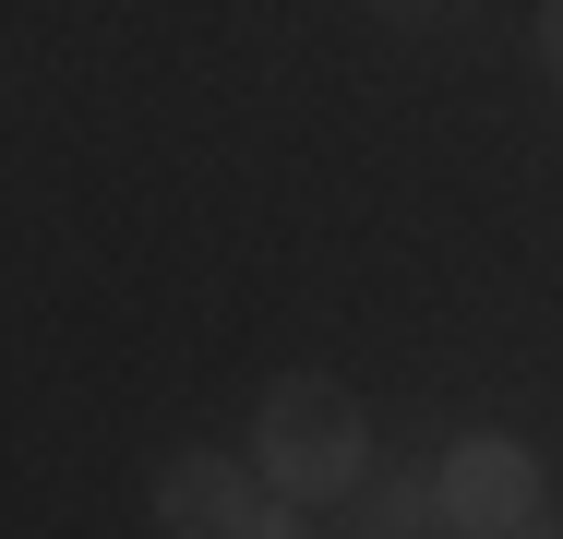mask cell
Segmentation results:
<instances>
[{"label":"cell","mask_w":563,"mask_h":539,"mask_svg":"<svg viewBox=\"0 0 563 539\" xmlns=\"http://www.w3.org/2000/svg\"><path fill=\"white\" fill-rule=\"evenodd\" d=\"M516 539H563V516H528V528H516Z\"/></svg>","instance_id":"obj_7"},{"label":"cell","mask_w":563,"mask_h":539,"mask_svg":"<svg viewBox=\"0 0 563 539\" xmlns=\"http://www.w3.org/2000/svg\"><path fill=\"white\" fill-rule=\"evenodd\" d=\"M540 61L563 73V0H540Z\"/></svg>","instance_id":"obj_6"},{"label":"cell","mask_w":563,"mask_h":539,"mask_svg":"<svg viewBox=\"0 0 563 539\" xmlns=\"http://www.w3.org/2000/svg\"><path fill=\"white\" fill-rule=\"evenodd\" d=\"M444 539H455V528H444Z\"/></svg>","instance_id":"obj_9"},{"label":"cell","mask_w":563,"mask_h":539,"mask_svg":"<svg viewBox=\"0 0 563 539\" xmlns=\"http://www.w3.org/2000/svg\"><path fill=\"white\" fill-rule=\"evenodd\" d=\"M252 468H264V492H288V504H347L360 480H372V420H360V396L347 384H276L264 396V420H252Z\"/></svg>","instance_id":"obj_1"},{"label":"cell","mask_w":563,"mask_h":539,"mask_svg":"<svg viewBox=\"0 0 563 539\" xmlns=\"http://www.w3.org/2000/svg\"><path fill=\"white\" fill-rule=\"evenodd\" d=\"M408 12H432V0H408Z\"/></svg>","instance_id":"obj_8"},{"label":"cell","mask_w":563,"mask_h":539,"mask_svg":"<svg viewBox=\"0 0 563 539\" xmlns=\"http://www.w3.org/2000/svg\"><path fill=\"white\" fill-rule=\"evenodd\" d=\"M432 516L455 539H516L528 516H552V480H540V455L516 431H467V443H444V468H432Z\"/></svg>","instance_id":"obj_2"},{"label":"cell","mask_w":563,"mask_h":539,"mask_svg":"<svg viewBox=\"0 0 563 539\" xmlns=\"http://www.w3.org/2000/svg\"><path fill=\"white\" fill-rule=\"evenodd\" d=\"M252 504H264V468H228V455H180L156 480V528L168 539H240Z\"/></svg>","instance_id":"obj_3"},{"label":"cell","mask_w":563,"mask_h":539,"mask_svg":"<svg viewBox=\"0 0 563 539\" xmlns=\"http://www.w3.org/2000/svg\"><path fill=\"white\" fill-rule=\"evenodd\" d=\"M432 480H360V539H432Z\"/></svg>","instance_id":"obj_4"},{"label":"cell","mask_w":563,"mask_h":539,"mask_svg":"<svg viewBox=\"0 0 563 539\" xmlns=\"http://www.w3.org/2000/svg\"><path fill=\"white\" fill-rule=\"evenodd\" d=\"M240 539H300V504H288V492H264V504L240 516Z\"/></svg>","instance_id":"obj_5"}]
</instances>
